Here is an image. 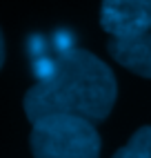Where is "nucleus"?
Here are the masks:
<instances>
[{"label":"nucleus","mask_w":151,"mask_h":158,"mask_svg":"<svg viewBox=\"0 0 151 158\" xmlns=\"http://www.w3.org/2000/svg\"><path fill=\"white\" fill-rule=\"evenodd\" d=\"M118 85L107 62L87 49H67L25 94L22 107L31 123L51 114L104 120L116 105Z\"/></svg>","instance_id":"f257e3e1"},{"label":"nucleus","mask_w":151,"mask_h":158,"mask_svg":"<svg viewBox=\"0 0 151 158\" xmlns=\"http://www.w3.org/2000/svg\"><path fill=\"white\" fill-rule=\"evenodd\" d=\"M34 158H98L100 134L93 123L80 116L51 114L38 118L31 129Z\"/></svg>","instance_id":"f03ea898"},{"label":"nucleus","mask_w":151,"mask_h":158,"mask_svg":"<svg viewBox=\"0 0 151 158\" xmlns=\"http://www.w3.org/2000/svg\"><path fill=\"white\" fill-rule=\"evenodd\" d=\"M100 27L111 38L151 34V0H102Z\"/></svg>","instance_id":"7ed1b4c3"},{"label":"nucleus","mask_w":151,"mask_h":158,"mask_svg":"<svg viewBox=\"0 0 151 158\" xmlns=\"http://www.w3.org/2000/svg\"><path fill=\"white\" fill-rule=\"evenodd\" d=\"M107 49L118 65H122L124 69L142 78H151V34L131 38H111Z\"/></svg>","instance_id":"20e7f679"},{"label":"nucleus","mask_w":151,"mask_h":158,"mask_svg":"<svg viewBox=\"0 0 151 158\" xmlns=\"http://www.w3.org/2000/svg\"><path fill=\"white\" fill-rule=\"evenodd\" d=\"M113 158H151V125L140 127L124 147H120Z\"/></svg>","instance_id":"39448f33"},{"label":"nucleus","mask_w":151,"mask_h":158,"mask_svg":"<svg viewBox=\"0 0 151 158\" xmlns=\"http://www.w3.org/2000/svg\"><path fill=\"white\" fill-rule=\"evenodd\" d=\"M2 62H5V38H2V31H0V69H2Z\"/></svg>","instance_id":"423d86ee"}]
</instances>
